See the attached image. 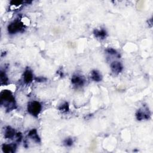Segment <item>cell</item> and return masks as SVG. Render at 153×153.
I'll return each instance as SVG.
<instances>
[{"label":"cell","instance_id":"6da1fadb","mask_svg":"<svg viewBox=\"0 0 153 153\" xmlns=\"http://www.w3.org/2000/svg\"><path fill=\"white\" fill-rule=\"evenodd\" d=\"M1 105H3L7 110L11 111L16 108V102L12 92L8 90H3L0 94Z\"/></svg>","mask_w":153,"mask_h":153},{"label":"cell","instance_id":"7a4b0ae2","mask_svg":"<svg viewBox=\"0 0 153 153\" xmlns=\"http://www.w3.org/2000/svg\"><path fill=\"white\" fill-rule=\"evenodd\" d=\"M42 109L41 104L36 101L29 102L28 104L27 109L28 112L34 117H37L40 114Z\"/></svg>","mask_w":153,"mask_h":153},{"label":"cell","instance_id":"3957f363","mask_svg":"<svg viewBox=\"0 0 153 153\" xmlns=\"http://www.w3.org/2000/svg\"><path fill=\"white\" fill-rule=\"evenodd\" d=\"M7 29L10 34H14L17 32H23L25 29V26L21 21H15L8 26Z\"/></svg>","mask_w":153,"mask_h":153},{"label":"cell","instance_id":"277c9868","mask_svg":"<svg viewBox=\"0 0 153 153\" xmlns=\"http://www.w3.org/2000/svg\"><path fill=\"white\" fill-rule=\"evenodd\" d=\"M151 114L149 111V108L147 107H143L142 108L138 109L136 114L137 119L138 120H148L150 117Z\"/></svg>","mask_w":153,"mask_h":153},{"label":"cell","instance_id":"5b68a950","mask_svg":"<svg viewBox=\"0 0 153 153\" xmlns=\"http://www.w3.org/2000/svg\"><path fill=\"white\" fill-rule=\"evenodd\" d=\"M71 83L73 85L76 87L83 86L84 84V80L82 76L79 75H74L71 79Z\"/></svg>","mask_w":153,"mask_h":153},{"label":"cell","instance_id":"8992f818","mask_svg":"<svg viewBox=\"0 0 153 153\" xmlns=\"http://www.w3.org/2000/svg\"><path fill=\"white\" fill-rule=\"evenodd\" d=\"M111 69L113 73H114L115 74H119L123 71V66L120 62L115 61L111 63Z\"/></svg>","mask_w":153,"mask_h":153},{"label":"cell","instance_id":"52a82bcc","mask_svg":"<svg viewBox=\"0 0 153 153\" xmlns=\"http://www.w3.org/2000/svg\"><path fill=\"white\" fill-rule=\"evenodd\" d=\"M34 80V75L32 71L29 69H26L24 74V82L25 84H29Z\"/></svg>","mask_w":153,"mask_h":153},{"label":"cell","instance_id":"ba28073f","mask_svg":"<svg viewBox=\"0 0 153 153\" xmlns=\"http://www.w3.org/2000/svg\"><path fill=\"white\" fill-rule=\"evenodd\" d=\"M16 145L15 144H3L2 150L5 153H11L15 152Z\"/></svg>","mask_w":153,"mask_h":153},{"label":"cell","instance_id":"9c48e42d","mask_svg":"<svg viewBox=\"0 0 153 153\" xmlns=\"http://www.w3.org/2000/svg\"><path fill=\"white\" fill-rule=\"evenodd\" d=\"M15 130L14 129L11 127L10 126H7L5 129L4 136L7 139H12L16 136Z\"/></svg>","mask_w":153,"mask_h":153},{"label":"cell","instance_id":"30bf717a","mask_svg":"<svg viewBox=\"0 0 153 153\" xmlns=\"http://www.w3.org/2000/svg\"><path fill=\"white\" fill-rule=\"evenodd\" d=\"M28 137L37 143L40 142V138L38 135L37 130L35 129H33L29 131L28 133Z\"/></svg>","mask_w":153,"mask_h":153},{"label":"cell","instance_id":"8fae6325","mask_svg":"<svg viewBox=\"0 0 153 153\" xmlns=\"http://www.w3.org/2000/svg\"><path fill=\"white\" fill-rule=\"evenodd\" d=\"M93 34L96 37L101 40H104V38H105L107 34L106 31L104 29H95L93 31Z\"/></svg>","mask_w":153,"mask_h":153},{"label":"cell","instance_id":"7c38bea8","mask_svg":"<svg viewBox=\"0 0 153 153\" xmlns=\"http://www.w3.org/2000/svg\"><path fill=\"white\" fill-rule=\"evenodd\" d=\"M91 79L97 82H99L102 80V75L98 71L93 70L91 72Z\"/></svg>","mask_w":153,"mask_h":153},{"label":"cell","instance_id":"4fadbf2b","mask_svg":"<svg viewBox=\"0 0 153 153\" xmlns=\"http://www.w3.org/2000/svg\"><path fill=\"white\" fill-rule=\"evenodd\" d=\"M0 81L1 85H5L8 82V77L5 72L1 71L0 73Z\"/></svg>","mask_w":153,"mask_h":153},{"label":"cell","instance_id":"5bb4252c","mask_svg":"<svg viewBox=\"0 0 153 153\" xmlns=\"http://www.w3.org/2000/svg\"><path fill=\"white\" fill-rule=\"evenodd\" d=\"M59 110L62 112H66L69 111V104L68 102H65L61 105L59 107Z\"/></svg>","mask_w":153,"mask_h":153},{"label":"cell","instance_id":"9a60e30c","mask_svg":"<svg viewBox=\"0 0 153 153\" xmlns=\"http://www.w3.org/2000/svg\"><path fill=\"white\" fill-rule=\"evenodd\" d=\"M108 53H109V54H112V55H115V56H117L118 57H120V56L119 54V53H117V51L115 50V49H112V48H108V49H106V50H105Z\"/></svg>","mask_w":153,"mask_h":153},{"label":"cell","instance_id":"2e32d148","mask_svg":"<svg viewBox=\"0 0 153 153\" xmlns=\"http://www.w3.org/2000/svg\"><path fill=\"white\" fill-rule=\"evenodd\" d=\"M72 144H73V140L71 138H66L64 141V145L66 147H71L72 145Z\"/></svg>","mask_w":153,"mask_h":153},{"label":"cell","instance_id":"e0dca14e","mask_svg":"<svg viewBox=\"0 0 153 153\" xmlns=\"http://www.w3.org/2000/svg\"><path fill=\"white\" fill-rule=\"evenodd\" d=\"M22 3H23V1H11L10 2L11 5H14V6L21 5Z\"/></svg>","mask_w":153,"mask_h":153},{"label":"cell","instance_id":"ac0fdd59","mask_svg":"<svg viewBox=\"0 0 153 153\" xmlns=\"http://www.w3.org/2000/svg\"><path fill=\"white\" fill-rule=\"evenodd\" d=\"M16 138L17 139V141L18 142H20L22 138V134L21 133H18L16 135Z\"/></svg>","mask_w":153,"mask_h":153},{"label":"cell","instance_id":"d6986e66","mask_svg":"<svg viewBox=\"0 0 153 153\" xmlns=\"http://www.w3.org/2000/svg\"><path fill=\"white\" fill-rule=\"evenodd\" d=\"M35 80L37 82H44L45 80H46V79H44L43 77H38V78H36Z\"/></svg>","mask_w":153,"mask_h":153}]
</instances>
